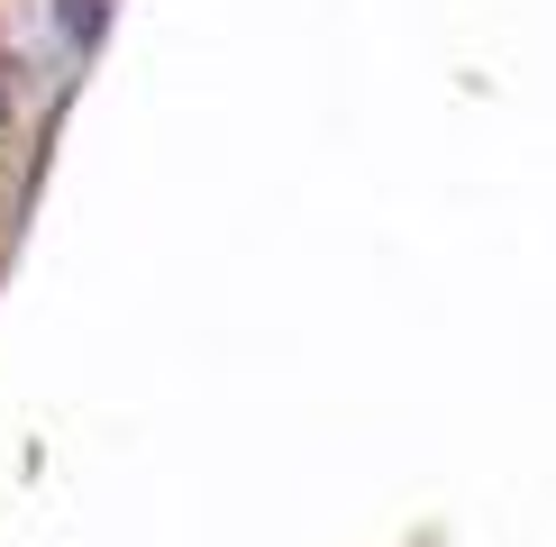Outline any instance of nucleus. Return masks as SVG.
Listing matches in <instances>:
<instances>
[{"label":"nucleus","mask_w":556,"mask_h":547,"mask_svg":"<svg viewBox=\"0 0 556 547\" xmlns=\"http://www.w3.org/2000/svg\"><path fill=\"white\" fill-rule=\"evenodd\" d=\"M64 18H74V37H91L101 28V0H64Z\"/></svg>","instance_id":"1"},{"label":"nucleus","mask_w":556,"mask_h":547,"mask_svg":"<svg viewBox=\"0 0 556 547\" xmlns=\"http://www.w3.org/2000/svg\"><path fill=\"white\" fill-rule=\"evenodd\" d=\"M0 110H10V91H0Z\"/></svg>","instance_id":"2"}]
</instances>
